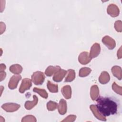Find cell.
Here are the masks:
<instances>
[{
  "instance_id": "6da1fadb",
  "label": "cell",
  "mask_w": 122,
  "mask_h": 122,
  "mask_svg": "<svg viewBox=\"0 0 122 122\" xmlns=\"http://www.w3.org/2000/svg\"><path fill=\"white\" fill-rule=\"evenodd\" d=\"M96 107L99 112L104 116H108L116 114L118 110V104L110 97H98Z\"/></svg>"
},
{
  "instance_id": "7a4b0ae2",
  "label": "cell",
  "mask_w": 122,
  "mask_h": 122,
  "mask_svg": "<svg viewBox=\"0 0 122 122\" xmlns=\"http://www.w3.org/2000/svg\"><path fill=\"white\" fill-rule=\"evenodd\" d=\"M44 80V74L42 72L40 71H37L33 72L31 76V81L35 85L42 84Z\"/></svg>"
},
{
  "instance_id": "3957f363",
  "label": "cell",
  "mask_w": 122,
  "mask_h": 122,
  "mask_svg": "<svg viewBox=\"0 0 122 122\" xmlns=\"http://www.w3.org/2000/svg\"><path fill=\"white\" fill-rule=\"evenodd\" d=\"M20 105L15 103H6L1 106V108L7 112H14L20 108Z\"/></svg>"
},
{
  "instance_id": "277c9868",
  "label": "cell",
  "mask_w": 122,
  "mask_h": 122,
  "mask_svg": "<svg viewBox=\"0 0 122 122\" xmlns=\"http://www.w3.org/2000/svg\"><path fill=\"white\" fill-rule=\"evenodd\" d=\"M21 79V76L20 75L16 74L13 75L10 79L8 84L9 88L11 90L15 89L17 88L18 84Z\"/></svg>"
},
{
  "instance_id": "5b68a950",
  "label": "cell",
  "mask_w": 122,
  "mask_h": 122,
  "mask_svg": "<svg viewBox=\"0 0 122 122\" xmlns=\"http://www.w3.org/2000/svg\"><path fill=\"white\" fill-rule=\"evenodd\" d=\"M32 86L31 80L29 78H24L22 80L19 88V92L22 93L26 90H28Z\"/></svg>"
},
{
  "instance_id": "8992f818",
  "label": "cell",
  "mask_w": 122,
  "mask_h": 122,
  "mask_svg": "<svg viewBox=\"0 0 122 122\" xmlns=\"http://www.w3.org/2000/svg\"><path fill=\"white\" fill-rule=\"evenodd\" d=\"M107 12L112 17H116L119 15L120 10L116 5L114 4H110L107 7Z\"/></svg>"
},
{
  "instance_id": "52a82bcc",
  "label": "cell",
  "mask_w": 122,
  "mask_h": 122,
  "mask_svg": "<svg viewBox=\"0 0 122 122\" xmlns=\"http://www.w3.org/2000/svg\"><path fill=\"white\" fill-rule=\"evenodd\" d=\"M102 42L109 50H112L116 46V43L114 40L109 36H105L102 39Z\"/></svg>"
},
{
  "instance_id": "ba28073f",
  "label": "cell",
  "mask_w": 122,
  "mask_h": 122,
  "mask_svg": "<svg viewBox=\"0 0 122 122\" xmlns=\"http://www.w3.org/2000/svg\"><path fill=\"white\" fill-rule=\"evenodd\" d=\"M91 60L92 58L90 57L89 53L87 51L81 52L78 57L79 62L83 65H86L89 63Z\"/></svg>"
},
{
  "instance_id": "9c48e42d",
  "label": "cell",
  "mask_w": 122,
  "mask_h": 122,
  "mask_svg": "<svg viewBox=\"0 0 122 122\" xmlns=\"http://www.w3.org/2000/svg\"><path fill=\"white\" fill-rule=\"evenodd\" d=\"M101 47L100 44L98 43H94L91 47L90 50V52L89 54L90 57L92 59L97 57L99 55Z\"/></svg>"
},
{
  "instance_id": "30bf717a",
  "label": "cell",
  "mask_w": 122,
  "mask_h": 122,
  "mask_svg": "<svg viewBox=\"0 0 122 122\" xmlns=\"http://www.w3.org/2000/svg\"><path fill=\"white\" fill-rule=\"evenodd\" d=\"M67 73V71L60 69L54 74L52 79L55 82H60L62 80Z\"/></svg>"
},
{
  "instance_id": "8fae6325",
  "label": "cell",
  "mask_w": 122,
  "mask_h": 122,
  "mask_svg": "<svg viewBox=\"0 0 122 122\" xmlns=\"http://www.w3.org/2000/svg\"><path fill=\"white\" fill-rule=\"evenodd\" d=\"M90 108L91 110V111L92 112L93 114H94V116L98 119V120H100L101 121H106V119L105 116L102 115L98 111V110L97 108L96 105H91L90 106Z\"/></svg>"
},
{
  "instance_id": "7c38bea8",
  "label": "cell",
  "mask_w": 122,
  "mask_h": 122,
  "mask_svg": "<svg viewBox=\"0 0 122 122\" xmlns=\"http://www.w3.org/2000/svg\"><path fill=\"white\" fill-rule=\"evenodd\" d=\"M58 110L59 113L61 115H64L66 113L67 106L66 101L65 100L63 99H61L58 105Z\"/></svg>"
},
{
  "instance_id": "4fadbf2b",
  "label": "cell",
  "mask_w": 122,
  "mask_h": 122,
  "mask_svg": "<svg viewBox=\"0 0 122 122\" xmlns=\"http://www.w3.org/2000/svg\"><path fill=\"white\" fill-rule=\"evenodd\" d=\"M99 96V89L97 85H92L90 89V96L93 101L96 100Z\"/></svg>"
},
{
  "instance_id": "5bb4252c",
  "label": "cell",
  "mask_w": 122,
  "mask_h": 122,
  "mask_svg": "<svg viewBox=\"0 0 122 122\" xmlns=\"http://www.w3.org/2000/svg\"><path fill=\"white\" fill-rule=\"evenodd\" d=\"M61 68L59 66H49L46 69L45 71V74L47 76L51 77L56 72H57Z\"/></svg>"
},
{
  "instance_id": "9a60e30c",
  "label": "cell",
  "mask_w": 122,
  "mask_h": 122,
  "mask_svg": "<svg viewBox=\"0 0 122 122\" xmlns=\"http://www.w3.org/2000/svg\"><path fill=\"white\" fill-rule=\"evenodd\" d=\"M110 80V76L108 72L103 71L99 77V81L102 84H105L108 83Z\"/></svg>"
},
{
  "instance_id": "2e32d148",
  "label": "cell",
  "mask_w": 122,
  "mask_h": 122,
  "mask_svg": "<svg viewBox=\"0 0 122 122\" xmlns=\"http://www.w3.org/2000/svg\"><path fill=\"white\" fill-rule=\"evenodd\" d=\"M61 93L64 97L66 99H70L71 97V89L70 85L63 86L61 90Z\"/></svg>"
},
{
  "instance_id": "e0dca14e",
  "label": "cell",
  "mask_w": 122,
  "mask_h": 122,
  "mask_svg": "<svg viewBox=\"0 0 122 122\" xmlns=\"http://www.w3.org/2000/svg\"><path fill=\"white\" fill-rule=\"evenodd\" d=\"M33 100L32 101H28L25 102L24 106H25V108L27 110H30L37 104L38 102V97H37L36 95H34L33 96Z\"/></svg>"
},
{
  "instance_id": "ac0fdd59",
  "label": "cell",
  "mask_w": 122,
  "mask_h": 122,
  "mask_svg": "<svg viewBox=\"0 0 122 122\" xmlns=\"http://www.w3.org/2000/svg\"><path fill=\"white\" fill-rule=\"evenodd\" d=\"M112 72L113 75L118 80H121L122 78V71L121 67L118 66H114L112 68Z\"/></svg>"
},
{
  "instance_id": "d6986e66",
  "label": "cell",
  "mask_w": 122,
  "mask_h": 122,
  "mask_svg": "<svg viewBox=\"0 0 122 122\" xmlns=\"http://www.w3.org/2000/svg\"><path fill=\"white\" fill-rule=\"evenodd\" d=\"M22 66L19 64H15L11 65L10 67V71L15 74H19L22 71Z\"/></svg>"
},
{
  "instance_id": "ffe728a7",
  "label": "cell",
  "mask_w": 122,
  "mask_h": 122,
  "mask_svg": "<svg viewBox=\"0 0 122 122\" xmlns=\"http://www.w3.org/2000/svg\"><path fill=\"white\" fill-rule=\"evenodd\" d=\"M75 78V72L74 70L69 69L67 71V75L64 80L65 82H71Z\"/></svg>"
},
{
  "instance_id": "44dd1931",
  "label": "cell",
  "mask_w": 122,
  "mask_h": 122,
  "mask_svg": "<svg viewBox=\"0 0 122 122\" xmlns=\"http://www.w3.org/2000/svg\"><path fill=\"white\" fill-rule=\"evenodd\" d=\"M47 86L49 91L52 93H55L58 92V86L57 84L52 83L51 81H48Z\"/></svg>"
},
{
  "instance_id": "7402d4cb",
  "label": "cell",
  "mask_w": 122,
  "mask_h": 122,
  "mask_svg": "<svg viewBox=\"0 0 122 122\" xmlns=\"http://www.w3.org/2000/svg\"><path fill=\"white\" fill-rule=\"evenodd\" d=\"M33 91L35 92L38 93L41 97L43 98L47 99L48 97V94L45 89H40L37 87H34L33 89Z\"/></svg>"
},
{
  "instance_id": "603a6c76",
  "label": "cell",
  "mask_w": 122,
  "mask_h": 122,
  "mask_svg": "<svg viewBox=\"0 0 122 122\" xmlns=\"http://www.w3.org/2000/svg\"><path fill=\"white\" fill-rule=\"evenodd\" d=\"M92 70L88 67L81 68L79 72V75L81 77H84L88 76L91 72Z\"/></svg>"
},
{
  "instance_id": "cb8c5ba5",
  "label": "cell",
  "mask_w": 122,
  "mask_h": 122,
  "mask_svg": "<svg viewBox=\"0 0 122 122\" xmlns=\"http://www.w3.org/2000/svg\"><path fill=\"white\" fill-rule=\"evenodd\" d=\"M58 107V104L53 101H50L47 103V108L49 111H53Z\"/></svg>"
},
{
  "instance_id": "d4e9b609",
  "label": "cell",
  "mask_w": 122,
  "mask_h": 122,
  "mask_svg": "<svg viewBox=\"0 0 122 122\" xmlns=\"http://www.w3.org/2000/svg\"><path fill=\"white\" fill-rule=\"evenodd\" d=\"M112 90L117 94L120 95L122 94V88L121 86H118L116 82H114L112 84Z\"/></svg>"
},
{
  "instance_id": "484cf974",
  "label": "cell",
  "mask_w": 122,
  "mask_h": 122,
  "mask_svg": "<svg viewBox=\"0 0 122 122\" xmlns=\"http://www.w3.org/2000/svg\"><path fill=\"white\" fill-rule=\"evenodd\" d=\"M37 121L36 118L31 115H28L23 117L21 120L22 122H36Z\"/></svg>"
},
{
  "instance_id": "4316f807",
  "label": "cell",
  "mask_w": 122,
  "mask_h": 122,
  "mask_svg": "<svg viewBox=\"0 0 122 122\" xmlns=\"http://www.w3.org/2000/svg\"><path fill=\"white\" fill-rule=\"evenodd\" d=\"M114 28L118 32H122V22L121 20H117L115 22Z\"/></svg>"
},
{
  "instance_id": "83f0119b",
  "label": "cell",
  "mask_w": 122,
  "mask_h": 122,
  "mask_svg": "<svg viewBox=\"0 0 122 122\" xmlns=\"http://www.w3.org/2000/svg\"><path fill=\"white\" fill-rule=\"evenodd\" d=\"M76 118V116L75 115H70L68 116L65 119L63 120L61 122H74Z\"/></svg>"
},
{
  "instance_id": "f1b7e54d",
  "label": "cell",
  "mask_w": 122,
  "mask_h": 122,
  "mask_svg": "<svg viewBox=\"0 0 122 122\" xmlns=\"http://www.w3.org/2000/svg\"><path fill=\"white\" fill-rule=\"evenodd\" d=\"M0 34H2L5 30L6 29V25L5 23L3 22H0Z\"/></svg>"
},
{
  "instance_id": "f546056e",
  "label": "cell",
  "mask_w": 122,
  "mask_h": 122,
  "mask_svg": "<svg viewBox=\"0 0 122 122\" xmlns=\"http://www.w3.org/2000/svg\"><path fill=\"white\" fill-rule=\"evenodd\" d=\"M0 81L3 80L6 76V73L4 71H0Z\"/></svg>"
},
{
  "instance_id": "4dcf8cb0",
  "label": "cell",
  "mask_w": 122,
  "mask_h": 122,
  "mask_svg": "<svg viewBox=\"0 0 122 122\" xmlns=\"http://www.w3.org/2000/svg\"><path fill=\"white\" fill-rule=\"evenodd\" d=\"M117 55L118 57V59H119L122 58V47H121L117 51Z\"/></svg>"
},
{
  "instance_id": "1f68e13d",
  "label": "cell",
  "mask_w": 122,
  "mask_h": 122,
  "mask_svg": "<svg viewBox=\"0 0 122 122\" xmlns=\"http://www.w3.org/2000/svg\"><path fill=\"white\" fill-rule=\"evenodd\" d=\"M6 65L4 64L1 63L0 65V71H4L6 69Z\"/></svg>"
}]
</instances>
